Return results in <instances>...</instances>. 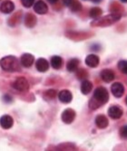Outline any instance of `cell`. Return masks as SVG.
<instances>
[{
  "mask_svg": "<svg viewBox=\"0 0 127 151\" xmlns=\"http://www.w3.org/2000/svg\"><path fill=\"white\" fill-rule=\"evenodd\" d=\"M109 100V94L106 89L103 87L97 88L94 91L92 100L89 101V108L91 109H96L100 108L102 105L105 104Z\"/></svg>",
  "mask_w": 127,
  "mask_h": 151,
  "instance_id": "6da1fadb",
  "label": "cell"
},
{
  "mask_svg": "<svg viewBox=\"0 0 127 151\" xmlns=\"http://www.w3.org/2000/svg\"><path fill=\"white\" fill-rule=\"evenodd\" d=\"M0 66L1 68L8 73H14V72H19L20 71V64L17 61V59L15 56H6L0 60Z\"/></svg>",
  "mask_w": 127,
  "mask_h": 151,
  "instance_id": "7a4b0ae2",
  "label": "cell"
},
{
  "mask_svg": "<svg viewBox=\"0 0 127 151\" xmlns=\"http://www.w3.org/2000/svg\"><path fill=\"white\" fill-rule=\"evenodd\" d=\"M121 18V15L120 14H115L112 13L111 15L105 16V17L99 18V19H95L94 22H92V25L94 26H99V27H104V26H108L111 25L112 24L116 23L117 21H119Z\"/></svg>",
  "mask_w": 127,
  "mask_h": 151,
  "instance_id": "3957f363",
  "label": "cell"
},
{
  "mask_svg": "<svg viewBox=\"0 0 127 151\" xmlns=\"http://www.w3.org/2000/svg\"><path fill=\"white\" fill-rule=\"evenodd\" d=\"M13 88H15L18 91H26L29 89V83L26 79L24 77H18L12 84Z\"/></svg>",
  "mask_w": 127,
  "mask_h": 151,
  "instance_id": "277c9868",
  "label": "cell"
},
{
  "mask_svg": "<svg viewBox=\"0 0 127 151\" xmlns=\"http://www.w3.org/2000/svg\"><path fill=\"white\" fill-rule=\"evenodd\" d=\"M61 118L65 124H70V123H72L74 121L75 118V111L72 109H66L65 111H63Z\"/></svg>",
  "mask_w": 127,
  "mask_h": 151,
  "instance_id": "5b68a950",
  "label": "cell"
},
{
  "mask_svg": "<svg viewBox=\"0 0 127 151\" xmlns=\"http://www.w3.org/2000/svg\"><path fill=\"white\" fill-rule=\"evenodd\" d=\"M108 115L114 119H118L123 115V109L119 106H112L108 109Z\"/></svg>",
  "mask_w": 127,
  "mask_h": 151,
  "instance_id": "8992f818",
  "label": "cell"
},
{
  "mask_svg": "<svg viewBox=\"0 0 127 151\" xmlns=\"http://www.w3.org/2000/svg\"><path fill=\"white\" fill-rule=\"evenodd\" d=\"M14 120L13 118L9 115H4L0 118V126H1L4 129H9L13 127Z\"/></svg>",
  "mask_w": 127,
  "mask_h": 151,
  "instance_id": "52a82bcc",
  "label": "cell"
},
{
  "mask_svg": "<svg viewBox=\"0 0 127 151\" xmlns=\"http://www.w3.org/2000/svg\"><path fill=\"white\" fill-rule=\"evenodd\" d=\"M111 91H112V93L114 94V96H115L116 98H120L123 95L124 87L122 83H120V82H115V83L112 85Z\"/></svg>",
  "mask_w": 127,
  "mask_h": 151,
  "instance_id": "ba28073f",
  "label": "cell"
},
{
  "mask_svg": "<svg viewBox=\"0 0 127 151\" xmlns=\"http://www.w3.org/2000/svg\"><path fill=\"white\" fill-rule=\"evenodd\" d=\"M34 10L35 12H36L39 15H44V14H46L48 11V7L46 6V4L42 1V0H39L37 1L35 5H34Z\"/></svg>",
  "mask_w": 127,
  "mask_h": 151,
  "instance_id": "9c48e42d",
  "label": "cell"
},
{
  "mask_svg": "<svg viewBox=\"0 0 127 151\" xmlns=\"http://www.w3.org/2000/svg\"><path fill=\"white\" fill-rule=\"evenodd\" d=\"M58 97L61 102L63 103H69L71 102L72 99H73V95L71 93V91L68 90H63L59 92Z\"/></svg>",
  "mask_w": 127,
  "mask_h": 151,
  "instance_id": "30bf717a",
  "label": "cell"
},
{
  "mask_svg": "<svg viewBox=\"0 0 127 151\" xmlns=\"http://www.w3.org/2000/svg\"><path fill=\"white\" fill-rule=\"evenodd\" d=\"M34 61H35V58L30 53H24L21 56V64L25 68L32 66Z\"/></svg>",
  "mask_w": 127,
  "mask_h": 151,
  "instance_id": "8fae6325",
  "label": "cell"
},
{
  "mask_svg": "<svg viewBox=\"0 0 127 151\" xmlns=\"http://www.w3.org/2000/svg\"><path fill=\"white\" fill-rule=\"evenodd\" d=\"M14 9H15V5H14V3L12 1H10V0L4 1L1 4V6H0V11L4 14H9V13L13 12Z\"/></svg>",
  "mask_w": 127,
  "mask_h": 151,
  "instance_id": "7c38bea8",
  "label": "cell"
},
{
  "mask_svg": "<svg viewBox=\"0 0 127 151\" xmlns=\"http://www.w3.org/2000/svg\"><path fill=\"white\" fill-rule=\"evenodd\" d=\"M36 69L37 71H39L40 73H45L48 70V68H49V63L48 62L44 59V58H40L36 61Z\"/></svg>",
  "mask_w": 127,
  "mask_h": 151,
  "instance_id": "4fadbf2b",
  "label": "cell"
},
{
  "mask_svg": "<svg viewBox=\"0 0 127 151\" xmlns=\"http://www.w3.org/2000/svg\"><path fill=\"white\" fill-rule=\"evenodd\" d=\"M99 57L95 54H89V55L86 58V63L87 66L91 67V68H94L97 67L98 64H99Z\"/></svg>",
  "mask_w": 127,
  "mask_h": 151,
  "instance_id": "5bb4252c",
  "label": "cell"
},
{
  "mask_svg": "<svg viewBox=\"0 0 127 151\" xmlns=\"http://www.w3.org/2000/svg\"><path fill=\"white\" fill-rule=\"evenodd\" d=\"M95 124L99 129H105L108 126V119L105 116L99 115L95 119Z\"/></svg>",
  "mask_w": 127,
  "mask_h": 151,
  "instance_id": "9a60e30c",
  "label": "cell"
},
{
  "mask_svg": "<svg viewBox=\"0 0 127 151\" xmlns=\"http://www.w3.org/2000/svg\"><path fill=\"white\" fill-rule=\"evenodd\" d=\"M101 78L105 82H111L115 79V73H114V72L109 69H105L101 72Z\"/></svg>",
  "mask_w": 127,
  "mask_h": 151,
  "instance_id": "2e32d148",
  "label": "cell"
},
{
  "mask_svg": "<svg viewBox=\"0 0 127 151\" xmlns=\"http://www.w3.org/2000/svg\"><path fill=\"white\" fill-rule=\"evenodd\" d=\"M93 89V84H92V82L86 80V81H83L82 82V85H81V91L83 94L84 95H86L88 93H90V91H92Z\"/></svg>",
  "mask_w": 127,
  "mask_h": 151,
  "instance_id": "e0dca14e",
  "label": "cell"
},
{
  "mask_svg": "<svg viewBox=\"0 0 127 151\" xmlns=\"http://www.w3.org/2000/svg\"><path fill=\"white\" fill-rule=\"evenodd\" d=\"M51 65L54 69H60L63 65V59L57 55L53 56L51 58Z\"/></svg>",
  "mask_w": 127,
  "mask_h": 151,
  "instance_id": "ac0fdd59",
  "label": "cell"
},
{
  "mask_svg": "<svg viewBox=\"0 0 127 151\" xmlns=\"http://www.w3.org/2000/svg\"><path fill=\"white\" fill-rule=\"evenodd\" d=\"M36 24V18L32 14H27L25 18V24L27 27H34Z\"/></svg>",
  "mask_w": 127,
  "mask_h": 151,
  "instance_id": "d6986e66",
  "label": "cell"
},
{
  "mask_svg": "<svg viewBox=\"0 0 127 151\" xmlns=\"http://www.w3.org/2000/svg\"><path fill=\"white\" fill-rule=\"evenodd\" d=\"M78 65H79V60L78 59H71L68 63H67V70L69 72H75L78 68Z\"/></svg>",
  "mask_w": 127,
  "mask_h": 151,
  "instance_id": "ffe728a7",
  "label": "cell"
},
{
  "mask_svg": "<svg viewBox=\"0 0 127 151\" xmlns=\"http://www.w3.org/2000/svg\"><path fill=\"white\" fill-rule=\"evenodd\" d=\"M102 14H103V10L100 7H93L89 12V16L92 18H98Z\"/></svg>",
  "mask_w": 127,
  "mask_h": 151,
  "instance_id": "44dd1931",
  "label": "cell"
},
{
  "mask_svg": "<svg viewBox=\"0 0 127 151\" xmlns=\"http://www.w3.org/2000/svg\"><path fill=\"white\" fill-rule=\"evenodd\" d=\"M69 7L71 8V10L74 12H77V11L82 9L81 3L78 1V0H73V2L71 3V5L69 6Z\"/></svg>",
  "mask_w": 127,
  "mask_h": 151,
  "instance_id": "7402d4cb",
  "label": "cell"
},
{
  "mask_svg": "<svg viewBox=\"0 0 127 151\" xmlns=\"http://www.w3.org/2000/svg\"><path fill=\"white\" fill-rule=\"evenodd\" d=\"M118 68H119V70L123 73L127 74V61H121V62H119Z\"/></svg>",
  "mask_w": 127,
  "mask_h": 151,
  "instance_id": "603a6c76",
  "label": "cell"
},
{
  "mask_svg": "<svg viewBox=\"0 0 127 151\" xmlns=\"http://www.w3.org/2000/svg\"><path fill=\"white\" fill-rule=\"evenodd\" d=\"M76 75H77L78 79L83 80V79H86L88 76V73L84 69H79L76 73Z\"/></svg>",
  "mask_w": 127,
  "mask_h": 151,
  "instance_id": "cb8c5ba5",
  "label": "cell"
},
{
  "mask_svg": "<svg viewBox=\"0 0 127 151\" xmlns=\"http://www.w3.org/2000/svg\"><path fill=\"white\" fill-rule=\"evenodd\" d=\"M55 95H56V91L54 90H49L46 91L45 97H46L47 99H53L55 97Z\"/></svg>",
  "mask_w": 127,
  "mask_h": 151,
  "instance_id": "d4e9b609",
  "label": "cell"
},
{
  "mask_svg": "<svg viewBox=\"0 0 127 151\" xmlns=\"http://www.w3.org/2000/svg\"><path fill=\"white\" fill-rule=\"evenodd\" d=\"M21 2H22V5L26 7V8H29L31 7L34 3H35V0H21Z\"/></svg>",
  "mask_w": 127,
  "mask_h": 151,
  "instance_id": "484cf974",
  "label": "cell"
},
{
  "mask_svg": "<svg viewBox=\"0 0 127 151\" xmlns=\"http://www.w3.org/2000/svg\"><path fill=\"white\" fill-rule=\"evenodd\" d=\"M120 135H121V137H122L123 139H127V125L121 128V129H120Z\"/></svg>",
  "mask_w": 127,
  "mask_h": 151,
  "instance_id": "4316f807",
  "label": "cell"
},
{
  "mask_svg": "<svg viewBox=\"0 0 127 151\" xmlns=\"http://www.w3.org/2000/svg\"><path fill=\"white\" fill-rule=\"evenodd\" d=\"M64 1V4L67 6H69L70 5H71V3L73 2V0H63Z\"/></svg>",
  "mask_w": 127,
  "mask_h": 151,
  "instance_id": "83f0119b",
  "label": "cell"
},
{
  "mask_svg": "<svg viewBox=\"0 0 127 151\" xmlns=\"http://www.w3.org/2000/svg\"><path fill=\"white\" fill-rule=\"evenodd\" d=\"M47 1H48L49 3H51V4H54V3L57 2L58 0H47Z\"/></svg>",
  "mask_w": 127,
  "mask_h": 151,
  "instance_id": "f1b7e54d",
  "label": "cell"
},
{
  "mask_svg": "<svg viewBox=\"0 0 127 151\" xmlns=\"http://www.w3.org/2000/svg\"><path fill=\"white\" fill-rule=\"evenodd\" d=\"M91 1H93V2H95V3H97V2H100L101 0H91Z\"/></svg>",
  "mask_w": 127,
  "mask_h": 151,
  "instance_id": "f546056e",
  "label": "cell"
},
{
  "mask_svg": "<svg viewBox=\"0 0 127 151\" xmlns=\"http://www.w3.org/2000/svg\"><path fill=\"white\" fill-rule=\"evenodd\" d=\"M121 1L123 2V3H126V2H127V0H121Z\"/></svg>",
  "mask_w": 127,
  "mask_h": 151,
  "instance_id": "4dcf8cb0",
  "label": "cell"
},
{
  "mask_svg": "<svg viewBox=\"0 0 127 151\" xmlns=\"http://www.w3.org/2000/svg\"><path fill=\"white\" fill-rule=\"evenodd\" d=\"M126 103H127V98H126Z\"/></svg>",
  "mask_w": 127,
  "mask_h": 151,
  "instance_id": "1f68e13d",
  "label": "cell"
}]
</instances>
